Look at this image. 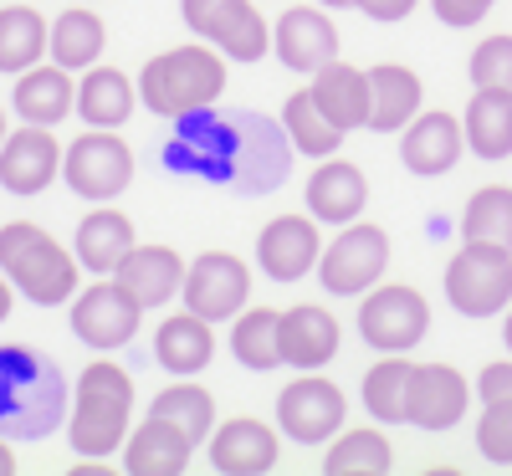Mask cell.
I'll return each mask as SVG.
<instances>
[{
    "label": "cell",
    "mask_w": 512,
    "mask_h": 476,
    "mask_svg": "<svg viewBox=\"0 0 512 476\" xmlns=\"http://www.w3.org/2000/svg\"><path fill=\"white\" fill-rule=\"evenodd\" d=\"M226 93V52L210 41H190V47H169L139 72V103L159 118H190L205 113Z\"/></svg>",
    "instance_id": "obj_1"
},
{
    "label": "cell",
    "mask_w": 512,
    "mask_h": 476,
    "mask_svg": "<svg viewBox=\"0 0 512 476\" xmlns=\"http://www.w3.org/2000/svg\"><path fill=\"white\" fill-rule=\"evenodd\" d=\"M128 415H134V379L128 369H118L113 359H93L77 374V405H72V425L67 441L82 461H103L128 441Z\"/></svg>",
    "instance_id": "obj_2"
},
{
    "label": "cell",
    "mask_w": 512,
    "mask_h": 476,
    "mask_svg": "<svg viewBox=\"0 0 512 476\" xmlns=\"http://www.w3.org/2000/svg\"><path fill=\"white\" fill-rule=\"evenodd\" d=\"M0 272L11 277L16 292H26L36 308H57V302L77 297V251H67L52 231H41L31 221L0 226Z\"/></svg>",
    "instance_id": "obj_3"
},
{
    "label": "cell",
    "mask_w": 512,
    "mask_h": 476,
    "mask_svg": "<svg viewBox=\"0 0 512 476\" xmlns=\"http://www.w3.org/2000/svg\"><path fill=\"white\" fill-rule=\"evenodd\" d=\"M62 405V384L47 359H36L26 349H0V420L16 436H47Z\"/></svg>",
    "instance_id": "obj_4"
},
{
    "label": "cell",
    "mask_w": 512,
    "mask_h": 476,
    "mask_svg": "<svg viewBox=\"0 0 512 476\" xmlns=\"http://www.w3.org/2000/svg\"><path fill=\"white\" fill-rule=\"evenodd\" d=\"M446 297L461 318H492L512 308V251L492 241H466L446 267Z\"/></svg>",
    "instance_id": "obj_5"
},
{
    "label": "cell",
    "mask_w": 512,
    "mask_h": 476,
    "mask_svg": "<svg viewBox=\"0 0 512 476\" xmlns=\"http://www.w3.org/2000/svg\"><path fill=\"white\" fill-rule=\"evenodd\" d=\"M62 180H67L72 195L108 205L113 195H123L128 185H134V149H128L113 128H88L82 139L67 144Z\"/></svg>",
    "instance_id": "obj_6"
},
{
    "label": "cell",
    "mask_w": 512,
    "mask_h": 476,
    "mask_svg": "<svg viewBox=\"0 0 512 476\" xmlns=\"http://www.w3.org/2000/svg\"><path fill=\"white\" fill-rule=\"evenodd\" d=\"M384 267H390V236L369 221H349L318 256V282L333 297H364L369 287H379Z\"/></svg>",
    "instance_id": "obj_7"
},
{
    "label": "cell",
    "mask_w": 512,
    "mask_h": 476,
    "mask_svg": "<svg viewBox=\"0 0 512 476\" xmlns=\"http://www.w3.org/2000/svg\"><path fill=\"white\" fill-rule=\"evenodd\" d=\"M180 16L200 41L221 47L231 62H262L272 52V26L256 16L251 0H180Z\"/></svg>",
    "instance_id": "obj_8"
},
{
    "label": "cell",
    "mask_w": 512,
    "mask_h": 476,
    "mask_svg": "<svg viewBox=\"0 0 512 476\" xmlns=\"http://www.w3.org/2000/svg\"><path fill=\"white\" fill-rule=\"evenodd\" d=\"M359 333L379 354H405V349H415V343L431 333V302H425L415 287H405V282L369 287L364 308H359Z\"/></svg>",
    "instance_id": "obj_9"
},
{
    "label": "cell",
    "mask_w": 512,
    "mask_h": 476,
    "mask_svg": "<svg viewBox=\"0 0 512 476\" xmlns=\"http://www.w3.org/2000/svg\"><path fill=\"white\" fill-rule=\"evenodd\" d=\"M144 313H149V308H144V302L128 292L118 277H103V282H93L88 292L72 297V333L88 343V349L113 354V349H123V343H134Z\"/></svg>",
    "instance_id": "obj_10"
},
{
    "label": "cell",
    "mask_w": 512,
    "mask_h": 476,
    "mask_svg": "<svg viewBox=\"0 0 512 476\" xmlns=\"http://www.w3.org/2000/svg\"><path fill=\"white\" fill-rule=\"evenodd\" d=\"M349 400L333 379H318L313 369H303V379H292L277 395V425L287 430V441L297 446H323L344 430Z\"/></svg>",
    "instance_id": "obj_11"
},
{
    "label": "cell",
    "mask_w": 512,
    "mask_h": 476,
    "mask_svg": "<svg viewBox=\"0 0 512 476\" xmlns=\"http://www.w3.org/2000/svg\"><path fill=\"white\" fill-rule=\"evenodd\" d=\"M180 297H185V308H190L195 318L226 323V318H236V313L246 308L251 272H246L241 256H231V251H205V256H195V262L185 267Z\"/></svg>",
    "instance_id": "obj_12"
},
{
    "label": "cell",
    "mask_w": 512,
    "mask_h": 476,
    "mask_svg": "<svg viewBox=\"0 0 512 476\" xmlns=\"http://www.w3.org/2000/svg\"><path fill=\"white\" fill-rule=\"evenodd\" d=\"M62 175V144L52 139V128L21 123L16 134L0 144V185L11 195H41Z\"/></svg>",
    "instance_id": "obj_13"
},
{
    "label": "cell",
    "mask_w": 512,
    "mask_h": 476,
    "mask_svg": "<svg viewBox=\"0 0 512 476\" xmlns=\"http://www.w3.org/2000/svg\"><path fill=\"white\" fill-rule=\"evenodd\" d=\"M318 256H323V241L308 215H277L256 236V267L272 282H297V277L318 272Z\"/></svg>",
    "instance_id": "obj_14"
},
{
    "label": "cell",
    "mask_w": 512,
    "mask_h": 476,
    "mask_svg": "<svg viewBox=\"0 0 512 476\" xmlns=\"http://www.w3.org/2000/svg\"><path fill=\"white\" fill-rule=\"evenodd\" d=\"M466 405H472V384H466L451 364H415L405 425H415V430H451L466 415Z\"/></svg>",
    "instance_id": "obj_15"
},
{
    "label": "cell",
    "mask_w": 512,
    "mask_h": 476,
    "mask_svg": "<svg viewBox=\"0 0 512 476\" xmlns=\"http://www.w3.org/2000/svg\"><path fill=\"white\" fill-rule=\"evenodd\" d=\"M272 52L277 62H287L292 72H318L328 62H338V31L323 11L313 6H292L277 26H272Z\"/></svg>",
    "instance_id": "obj_16"
},
{
    "label": "cell",
    "mask_w": 512,
    "mask_h": 476,
    "mask_svg": "<svg viewBox=\"0 0 512 476\" xmlns=\"http://www.w3.org/2000/svg\"><path fill=\"white\" fill-rule=\"evenodd\" d=\"M308 93L318 103V113L338 128V134H354V128H369L374 113V88H369V72L349 67V62H328L313 72Z\"/></svg>",
    "instance_id": "obj_17"
},
{
    "label": "cell",
    "mask_w": 512,
    "mask_h": 476,
    "mask_svg": "<svg viewBox=\"0 0 512 476\" xmlns=\"http://www.w3.org/2000/svg\"><path fill=\"white\" fill-rule=\"evenodd\" d=\"M466 154V128L451 113H415L405 123V139H400V159L410 175L436 180L446 169H456V159Z\"/></svg>",
    "instance_id": "obj_18"
},
{
    "label": "cell",
    "mask_w": 512,
    "mask_h": 476,
    "mask_svg": "<svg viewBox=\"0 0 512 476\" xmlns=\"http://www.w3.org/2000/svg\"><path fill=\"white\" fill-rule=\"evenodd\" d=\"M369 185H364V169L349 159H318V169L308 175V215L323 226H349L364 215Z\"/></svg>",
    "instance_id": "obj_19"
},
{
    "label": "cell",
    "mask_w": 512,
    "mask_h": 476,
    "mask_svg": "<svg viewBox=\"0 0 512 476\" xmlns=\"http://www.w3.org/2000/svg\"><path fill=\"white\" fill-rule=\"evenodd\" d=\"M190 456H195V441L164 415H149L123 441V466L134 476H180L190 466Z\"/></svg>",
    "instance_id": "obj_20"
},
{
    "label": "cell",
    "mask_w": 512,
    "mask_h": 476,
    "mask_svg": "<svg viewBox=\"0 0 512 476\" xmlns=\"http://www.w3.org/2000/svg\"><path fill=\"white\" fill-rule=\"evenodd\" d=\"M210 466L226 471V476H262L277 466V436H272V425L262 420H226L210 430Z\"/></svg>",
    "instance_id": "obj_21"
},
{
    "label": "cell",
    "mask_w": 512,
    "mask_h": 476,
    "mask_svg": "<svg viewBox=\"0 0 512 476\" xmlns=\"http://www.w3.org/2000/svg\"><path fill=\"white\" fill-rule=\"evenodd\" d=\"M338 318L328 308H313V302H297V308L282 313V364L292 369H323L338 354Z\"/></svg>",
    "instance_id": "obj_22"
},
{
    "label": "cell",
    "mask_w": 512,
    "mask_h": 476,
    "mask_svg": "<svg viewBox=\"0 0 512 476\" xmlns=\"http://www.w3.org/2000/svg\"><path fill=\"white\" fill-rule=\"evenodd\" d=\"M134 246H139L134 221H128L123 210H108V205H98L93 215H82L77 241H72L82 272H98V277H113V272H118V262H123V256L134 251Z\"/></svg>",
    "instance_id": "obj_23"
},
{
    "label": "cell",
    "mask_w": 512,
    "mask_h": 476,
    "mask_svg": "<svg viewBox=\"0 0 512 476\" xmlns=\"http://www.w3.org/2000/svg\"><path fill=\"white\" fill-rule=\"evenodd\" d=\"M11 103H16L21 123H41V128L62 123V118L77 108L72 72H67V67H57V62H47V67H41V62H36V67H26V72L16 77Z\"/></svg>",
    "instance_id": "obj_24"
},
{
    "label": "cell",
    "mask_w": 512,
    "mask_h": 476,
    "mask_svg": "<svg viewBox=\"0 0 512 476\" xmlns=\"http://www.w3.org/2000/svg\"><path fill=\"white\" fill-rule=\"evenodd\" d=\"M113 277L134 292L144 308H164V302L185 287V262H180V251H169V246H134L118 262Z\"/></svg>",
    "instance_id": "obj_25"
},
{
    "label": "cell",
    "mask_w": 512,
    "mask_h": 476,
    "mask_svg": "<svg viewBox=\"0 0 512 476\" xmlns=\"http://www.w3.org/2000/svg\"><path fill=\"white\" fill-rule=\"evenodd\" d=\"M154 359H159V369L190 379V374H200L210 359H216V333H210L205 318H195V313L185 308V313H175V318L159 323V333H154Z\"/></svg>",
    "instance_id": "obj_26"
},
{
    "label": "cell",
    "mask_w": 512,
    "mask_h": 476,
    "mask_svg": "<svg viewBox=\"0 0 512 476\" xmlns=\"http://www.w3.org/2000/svg\"><path fill=\"white\" fill-rule=\"evenodd\" d=\"M139 108V88L118 67H88L77 82V113L88 128H123Z\"/></svg>",
    "instance_id": "obj_27"
},
{
    "label": "cell",
    "mask_w": 512,
    "mask_h": 476,
    "mask_svg": "<svg viewBox=\"0 0 512 476\" xmlns=\"http://www.w3.org/2000/svg\"><path fill=\"white\" fill-rule=\"evenodd\" d=\"M466 149H472L477 159H507L512 154V93L502 88H477L472 103H466Z\"/></svg>",
    "instance_id": "obj_28"
},
{
    "label": "cell",
    "mask_w": 512,
    "mask_h": 476,
    "mask_svg": "<svg viewBox=\"0 0 512 476\" xmlns=\"http://www.w3.org/2000/svg\"><path fill=\"white\" fill-rule=\"evenodd\" d=\"M369 88H374L369 128H379V134H400V128L420 113V77L410 67H400V62L369 67Z\"/></svg>",
    "instance_id": "obj_29"
},
{
    "label": "cell",
    "mask_w": 512,
    "mask_h": 476,
    "mask_svg": "<svg viewBox=\"0 0 512 476\" xmlns=\"http://www.w3.org/2000/svg\"><path fill=\"white\" fill-rule=\"evenodd\" d=\"M103 47H108L103 16H93L88 6H72V11H62V16L52 21L47 52H52L57 67H67V72H88V67H98Z\"/></svg>",
    "instance_id": "obj_30"
},
{
    "label": "cell",
    "mask_w": 512,
    "mask_h": 476,
    "mask_svg": "<svg viewBox=\"0 0 512 476\" xmlns=\"http://www.w3.org/2000/svg\"><path fill=\"white\" fill-rule=\"evenodd\" d=\"M47 41H52V26H47L41 11H31V6H0V72L21 77L26 67L41 62Z\"/></svg>",
    "instance_id": "obj_31"
},
{
    "label": "cell",
    "mask_w": 512,
    "mask_h": 476,
    "mask_svg": "<svg viewBox=\"0 0 512 476\" xmlns=\"http://www.w3.org/2000/svg\"><path fill=\"white\" fill-rule=\"evenodd\" d=\"M231 354H236V364L251 369V374L277 369V364H282V313H277V308H251L246 318L236 313Z\"/></svg>",
    "instance_id": "obj_32"
},
{
    "label": "cell",
    "mask_w": 512,
    "mask_h": 476,
    "mask_svg": "<svg viewBox=\"0 0 512 476\" xmlns=\"http://www.w3.org/2000/svg\"><path fill=\"white\" fill-rule=\"evenodd\" d=\"M410 374H415V364H410L405 354H384V359L364 374V410H369L379 425H405Z\"/></svg>",
    "instance_id": "obj_33"
},
{
    "label": "cell",
    "mask_w": 512,
    "mask_h": 476,
    "mask_svg": "<svg viewBox=\"0 0 512 476\" xmlns=\"http://www.w3.org/2000/svg\"><path fill=\"white\" fill-rule=\"evenodd\" d=\"M390 466H395L390 441L369 425L364 430H338V441L328 446V461H323L328 476H384Z\"/></svg>",
    "instance_id": "obj_34"
},
{
    "label": "cell",
    "mask_w": 512,
    "mask_h": 476,
    "mask_svg": "<svg viewBox=\"0 0 512 476\" xmlns=\"http://www.w3.org/2000/svg\"><path fill=\"white\" fill-rule=\"evenodd\" d=\"M149 415L175 420L195 446H205V441H210V430H216V400H210V389H200V384H190V379L159 389L154 405H149Z\"/></svg>",
    "instance_id": "obj_35"
},
{
    "label": "cell",
    "mask_w": 512,
    "mask_h": 476,
    "mask_svg": "<svg viewBox=\"0 0 512 476\" xmlns=\"http://www.w3.org/2000/svg\"><path fill=\"white\" fill-rule=\"evenodd\" d=\"M461 236L466 241H492L512 251V190L507 185H487L466 200L461 210Z\"/></svg>",
    "instance_id": "obj_36"
},
{
    "label": "cell",
    "mask_w": 512,
    "mask_h": 476,
    "mask_svg": "<svg viewBox=\"0 0 512 476\" xmlns=\"http://www.w3.org/2000/svg\"><path fill=\"white\" fill-rule=\"evenodd\" d=\"M282 128H287V139L303 149V154H313V159H328L338 144H344V134H338V128L318 113V103H313L308 88L287 98V108H282Z\"/></svg>",
    "instance_id": "obj_37"
},
{
    "label": "cell",
    "mask_w": 512,
    "mask_h": 476,
    "mask_svg": "<svg viewBox=\"0 0 512 476\" xmlns=\"http://www.w3.org/2000/svg\"><path fill=\"white\" fill-rule=\"evenodd\" d=\"M477 451L492 466H512V400H487L477 420Z\"/></svg>",
    "instance_id": "obj_38"
},
{
    "label": "cell",
    "mask_w": 512,
    "mask_h": 476,
    "mask_svg": "<svg viewBox=\"0 0 512 476\" xmlns=\"http://www.w3.org/2000/svg\"><path fill=\"white\" fill-rule=\"evenodd\" d=\"M472 82L477 88H502L512 93V36H487L477 41V52H472Z\"/></svg>",
    "instance_id": "obj_39"
},
{
    "label": "cell",
    "mask_w": 512,
    "mask_h": 476,
    "mask_svg": "<svg viewBox=\"0 0 512 476\" xmlns=\"http://www.w3.org/2000/svg\"><path fill=\"white\" fill-rule=\"evenodd\" d=\"M431 6L446 26H477L492 11V0H431Z\"/></svg>",
    "instance_id": "obj_40"
},
{
    "label": "cell",
    "mask_w": 512,
    "mask_h": 476,
    "mask_svg": "<svg viewBox=\"0 0 512 476\" xmlns=\"http://www.w3.org/2000/svg\"><path fill=\"white\" fill-rule=\"evenodd\" d=\"M477 395H482V405H487V400H512V359H497V364L482 369Z\"/></svg>",
    "instance_id": "obj_41"
},
{
    "label": "cell",
    "mask_w": 512,
    "mask_h": 476,
    "mask_svg": "<svg viewBox=\"0 0 512 476\" xmlns=\"http://www.w3.org/2000/svg\"><path fill=\"white\" fill-rule=\"evenodd\" d=\"M354 6L369 16V21H405L415 11V0H354Z\"/></svg>",
    "instance_id": "obj_42"
},
{
    "label": "cell",
    "mask_w": 512,
    "mask_h": 476,
    "mask_svg": "<svg viewBox=\"0 0 512 476\" xmlns=\"http://www.w3.org/2000/svg\"><path fill=\"white\" fill-rule=\"evenodd\" d=\"M11 292H16V287H11V277H6V272H0V323H6V318H11Z\"/></svg>",
    "instance_id": "obj_43"
},
{
    "label": "cell",
    "mask_w": 512,
    "mask_h": 476,
    "mask_svg": "<svg viewBox=\"0 0 512 476\" xmlns=\"http://www.w3.org/2000/svg\"><path fill=\"white\" fill-rule=\"evenodd\" d=\"M11 471H16V451L0 441V476H11Z\"/></svg>",
    "instance_id": "obj_44"
},
{
    "label": "cell",
    "mask_w": 512,
    "mask_h": 476,
    "mask_svg": "<svg viewBox=\"0 0 512 476\" xmlns=\"http://www.w3.org/2000/svg\"><path fill=\"white\" fill-rule=\"evenodd\" d=\"M502 343L512 349V308H507V323H502Z\"/></svg>",
    "instance_id": "obj_45"
},
{
    "label": "cell",
    "mask_w": 512,
    "mask_h": 476,
    "mask_svg": "<svg viewBox=\"0 0 512 476\" xmlns=\"http://www.w3.org/2000/svg\"><path fill=\"white\" fill-rule=\"evenodd\" d=\"M318 6H328V11H344V6H354V0H318Z\"/></svg>",
    "instance_id": "obj_46"
},
{
    "label": "cell",
    "mask_w": 512,
    "mask_h": 476,
    "mask_svg": "<svg viewBox=\"0 0 512 476\" xmlns=\"http://www.w3.org/2000/svg\"><path fill=\"white\" fill-rule=\"evenodd\" d=\"M6 134H11V128H6V113H0V144H6Z\"/></svg>",
    "instance_id": "obj_47"
}]
</instances>
